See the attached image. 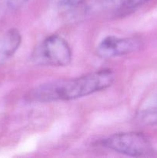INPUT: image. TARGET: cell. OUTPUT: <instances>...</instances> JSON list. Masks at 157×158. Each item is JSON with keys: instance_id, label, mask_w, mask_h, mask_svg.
Masks as SVG:
<instances>
[{"instance_id": "obj_7", "label": "cell", "mask_w": 157, "mask_h": 158, "mask_svg": "<svg viewBox=\"0 0 157 158\" xmlns=\"http://www.w3.org/2000/svg\"><path fill=\"white\" fill-rule=\"evenodd\" d=\"M86 0H58L60 6L65 8L73 9L83 5Z\"/></svg>"}, {"instance_id": "obj_4", "label": "cell", "mask_w": 157, "mask_h": 158, "mask_svg": "<svg viewBox=\"0 0 157 158\" xmlns=\"http://www.w3.org/2000/svg\"><path fill=\"white\" fill-rule=\"evenodd\" d=\"M140 46L139 40L135 37L119 38L110 35L102 40L97 46L96 52L101 58H113L135 52Z\"/></svg>"}, {"instance_id": "obj_6", "label": "cell", "mask_w": 157, "mask_h": 158, "mask_svg": "<svg viewBox=\"0 0 157 158\" xmlns=\"http://www.w3.org/2000/svg\"><path fill=\"white\" fill-rule=\"evenodd\" d=\"M138 117L145 123L157 121V94L148 98L139 109Z\"/></svg>"}, {"instance_id": "obj_5", "label": "cell", "mask_w": 157, "mask_h": 158, "mask_svg": "<svg viewBox=\"0 0 157 158\" xmlns=\"http://www.w3.org/2000/svg\"><path fill=\"white\" fill-rule=\"evenodd\" d=\"M21 34L16 29H10L0 35V65L7 61L19 47Z\"/></svg>"}, {"instance_id": "obj_1", "label": "cell", "mask_w": 157, "mask_h": 158, "mask_svg": "<svg viewBox=\"0 0 157 158\" xmlns=\"http://www.w3.org/2000/svg\"><path fill=\"white\" fill-rule=\"evenodd\" d=\"M114 80L112 70L101 69L74 79L44 83L29 92L26 98L42 103L76 100L107 89Z\"/></svg>"}, {"instance_id": "obj_3", "label": "cell", "mask_w": 157, "mask_h": 158, "mask_svg": "<svg viewBox=\"0 0 157 158\" xmlns=\"http://www.w3.org/2000/svg\"><path fill=\"white\" fill-rule=\"evenodd\" d=\"M33 60L38 64L66 66L71 63L72 50L62 37L58 35H51L35 49Z\"/></svg>"}, {"instance_id": "obj_8", "label": "cell", "mask_w": 157, "mask_h": 158, "mask_svg": "<svg viewBox=\"0 0 157 158\" xmlns=\"http://www.w3.org/2000/svg\"><path fill=\"white\" fill-rule=\"evenodd\" d=\"M29 0H7V2L10 7L14 8V9H18L21 7L24 4H26Z\"/></svg>"}, {"instance_id": "obj_9", "label": "cell", "mask_w": 157, "mask_h": 158, "mask_svg": "<svg viewBox=\"0 0 157 158\" xmlns=\"http://www.w3.org/2000/svg\"><path fill=\"white\" fill-rule=\"evenodd\" d=\"M148 1H149V0H126L127 4L129 5V6H130L131 8L138 7V6L145 4V3L147 2Z\"/></svg>"}, {"instance_id": "obj_2", "label": "cell", "mask_w": 157, "mask_h": 158, "mask_svg": "<svg viewBox=\"0 0 157 158\" xmlns=\"http://www.w3.org/2000/svg\"><path fill=\"white\" fill-rule=\"evenodd\" d=\"M102 145L111 151L129 157H150L153 154L150 141L141 133L114 134L105 138L102 141Z\"/></svg>"}]
</instances>
